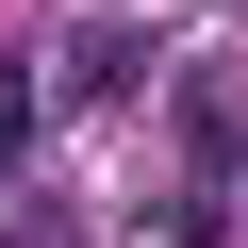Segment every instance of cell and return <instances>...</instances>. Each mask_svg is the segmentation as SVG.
I'll return each instance as SVG.
<instances>
[{"label":"cell","instance_id":"cell-1","mask_svg":"<svg viewBox=\"0 0 248 248\" xmlns=\"http://www.w3.org/2000/svg\"><path fill=\"white\" fill-rule=\"evenodd\" d=\"M133 83H149V33H116V17L66 33V99H133Z\"/></svg>","mask_w":248,"mask_h":248},{"label":"cell","instance_id":"cell-2","mask_svg":"<svg viewBox=\"0 0 248 248\" xmlns=\"http://www.w3.org/2000/svg\"><path fill=\"white\" fill-rule=\"evenodd\" d=\"M33 116H50V83H33V66H0V182H17V149H33Z\"/></svg>","mask_w":248,"mask_h":248}]
</instances>
